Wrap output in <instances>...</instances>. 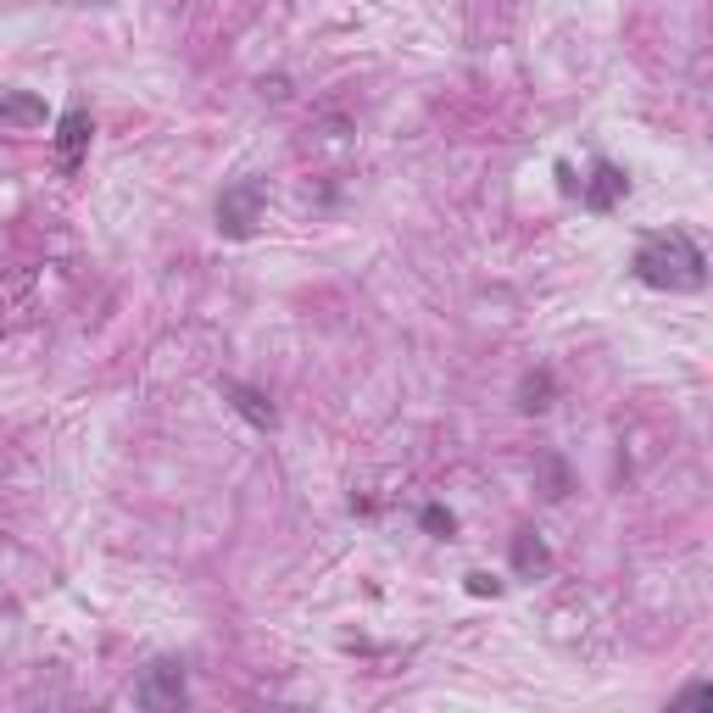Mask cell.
<instances>
[{
	"label": "cell",
	"mask_w": 713,
	"mask_h": 713,
	"mask_svg": "<svg viewBox=\"0 0 713 713\" xmlns=\"http://www.w3.org/2000/svg\"><path fill=\"white\" fill-rule=\"evenodd\" d=\"M630 267H636V279L652 285V290H702V279H707V256L696 251V240L685 229L641 234Z\"/></svg>",
	"instance_id": "cell-1"
},
{
	"label": "cell",
	"mask_w": 713,
	"mask_h": 713,
	"mask_svg": "<svg viewBox=\"0 0 713 713\" xmlns=\"http://www.w3.org/2000/svg\"><path fill=\"white\" fill-rule=\"evenodd\" d=\"M262 207H267V185H262V178H234V185L218 196V229L229 240H245L262 223Z\"/></svg>",
	"instance_id": "cell-2"
},
{
	"label": "cell",
	"mask_w": 713,
	"mask_h": 713,
	"mask_svg": "<svg viewBox=\"0 0 713 713\" xmlns=\"http://www.w3.org/2000/svg\"><path fill=\"white\" fill-rule=\"evenodd\" d=\"M134 702L140 707H178V702H185V663H173V658L151 663L145 680L134 685Z\"/></svg>",
	"instance_id": "cell-3"
},
{
	"label": "cell",
	"mask_w": 713,
	"mask_h": 713,
	"mask_svg": "<svg viewBox=\"0 0 713 713\" xmlns=\"http://www.w3.org/2000/svg\"><path fill=\"white\" fill-rule=\"evenodd\" d=\"M89 134H96V123H89L84 107L62 112V123H56V167H62V173H78V162H84V151H89Z\"/></svg>",
	"instance_id": "cell-4"
},
{
	"label": "cell",
	"mask_w": 713,
	"mask_h": 713,
	"mask_svg": "<svg viewBox=\"0 0 713 713\" xmlns=\"http://www.w3.org/2000/svg\"><path fill=\"white\" fill-rule=\"evenodd\" d=\"M624 190H630V178H624L613 162H596V167H591V185H585V207H591V212H613V201H618Z\"/></svg>",
	"instance_id": "cell-5"
},
{
	"label": "cell",
	"mask_w": 713,
	"mask_h": 713,
	"mask_svg": "<svg viewBox=\"0 0 713 713\" xmlns=\"http://www.w3.org/2000/svg\"><path fill=\"white\" fill-rule=\"evenodd\" d=\"M223 396H229V407H234L240 418H251L256 429H274V424H279V413L267 407V402H262L251 385H234V380H229V385H223Z\"/></svg>",
	"instance_id": "cell-6"
},
{
	"label": "cell",
	"mask_w": 713,
	"mask_h": 713,
	"mask_svg": "<svg viewBox=\"0 0 713 713\" xmlns=\"http://www.w3.org/2000/svg\"><path fill=\"white\" fill-rule=\"evenodd\" d=\"M547 563H552V558H547V547H541V535L518 529V535H513V569L529 580V574H547Z\"/></svg>",
	"instance_id": "cell-7"
},
{
	"label": "cell",
	"mask_w": 713,
	"mask_h": 713,
	"mask_svg": "<svg viewBox=\"0 0 713 713\" xmlns=\"http://www.w3.org/2000/svg\"><path fill=\"white\" fill-rule=\"evenodd\" d=\"M0 123H45V107L34 96H7L0 101Z\"/></svg>",
	"instance_id": "cell-8"
},
{
	"label": "cell",
	"mask_w": 713,
	"mask_h": 713,
	"mask_svg": "<svg viewBox=\"0 0 713 713\" xmlns=\"http://www.w3.org/2000/svg\"><path fill=\"white\" fill-rule=\"evenodd\" d=\"M518 396H524V407H529V413H541V407H547V396H552V374H524Z\"/></svg>",
	"instance_id": "cell-9"
},
{
	"label": "cell",
	"mask_w": 713,
	"mask_h": 713,
	"mask_svg": "<svg viewBox=\"0 0 713 713\" xmlns=\"http://www.w3.org/2000/svg\"><path fill=\"white\" fill-rule=\"evenodd\" d=\"M424 529H435V535H452V513H446V507H424Z\"/></svg>",
	"instance_id": "cell-10"
},
{
	"label": "cell",
	"mask_w": 713,
	"mask_h": 713,
	"mask_svg": "<svg viewBox=\"0 0 713 713\" xmlns=\"http://www.w3.org/2000/svg\"><path fill=\"white\" fill-rule=\"evenodd\" d=\"M469 591L485 596V591H496V580H491V574H469Z\"/></svg>",
	"instance_id": "cell-11"
}]
</instances>
